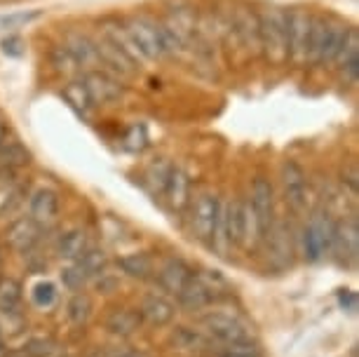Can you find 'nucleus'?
Returning <instances> with one entry per match:
<instances>
[{
    "mask_svg": "<svg viewBox=\"0 0 359 357\" xmlns=\"http://www.w3.org/2000/svg\"><path fill=\"white\" fill-rule=\"evenodd\" d=\"M259 52L273 66L289 62V10L268 5L259 12Z\"/></svg>",
    "mask_w": 359,
    "mask_h": 357,
    "instance_id": "nucleus-1",
    "label": "nucleus"
},
{
    "mask_svg": "<svg viewBox=\"0 0 359 357\" xmlns=\"http://www.w3.org/2000/svg\"><path fill=\"white\" fill-rule=\"evenodd\" d=\"M125 29L144 62H158V59L167 57L165 45H162L160 24H155L146 17H132L125 22Z\"/></svg>",
    "mask_w": 359,
    "mask_h": 357,
    "instance_id": "nucleus-2",
    "label": "nucleus"
},
{
    "mask_svg": "<svg viewBox=\"0 0 359 357\" xmlns=\"http://www.w3.org/2000/svg\"><path fill=\"white\" fill-rule=\"evenodd\" d=\"M191 207V231L200 242L212 245L216 221H219L221 212V200L216 193H200L198 198L188 202Z\"/></svg>",
    "mask_w": 359,
    "mask_h": 357,
    "instance_id": "nucleus-3",
    "label": "nucleus"
},
{
    "mask_svg": "<svg viewBox=\"0 0 359 357\" xmlns=\"http://www.w3.org/2000/svg\"><path fill=\"white\" fill-rule=\"evenodd\" d=\"M336 233V219L329 212H320L310 219V224L303 233V252H306L308 261H320L324 254L331 249Z\"/></svg>",
    "mask_w": 359,
    "mask_h": 357,
    "instance_id": "nucleus-4",
    "label": "nucleus"
},
{
    "mask_svg": "<svg viewBox=\"0 0 359 357\" xmlns=\"http://www.w3.org/2000/svg\"><path fill=\"white\" fill-rule=\"evenodd\" d=\"M249 207H252L254 221H256V233H259V240H266L270 228L275 226V188L266 177H256L252 184V200H249Z\"/></svg>",
    "mask_w": 359,
    "mask_h": 357,
    "instance_id": "nucleus-5",
    "label": "nucleus"
},
{
    "mask_svg": "<svg viewBox=\"0 0 359 357\" xmlns=\"http://www.w3.org/2000/svg\"><path fill=\"white\" fill-rule=\"evenodd\" d=\"M282 193L284 202L291 212L303 214L308 210V200H310V188H308V177L303 172V167L296 160H287L282 165Z\"/></svg>",
    "mask_w": 359,
    "mask_h": 357,
    "instance_id": "nucleus-6",
    "label": "nucleus"
},
{
    "mask_svg": "<svg viewBox=\"0 0 359 357\" xmlns=\"http://www.w3.org/2000/svg\"><path fill=\"white\" fill-rule=\"evenodd\" d=\"M202 332L216 346H235V343H247L249 332L240 320L226 313H212L202 320Z\"/></svg>",
    "mask_w": 359,
    "mask_h": 357,
    "instance_id": "nucleus-7",
    "label": "nucleus"
},
{
    "mask_svg": "<svg viewBox=\"0 0 359 357\" xmlns=\"http://www.w3.org/2000/svg\"><path fill=\"white\" fill-rule=\"evenodd\" d=\"M313 15L303 8L289 10V62L298 66L308 64V38Z\"/></svg>",
    "mask_w": 359,
    "mask_h": 357,
    "instance_id": "nucleus-8",
    "label": "nucleus"
},
{
    "mask_svg": "<svg viewBox=\"0 0 359 357\" xmlns=\"http://www.w3.org/2000/svg\"><path fill=\"white\" fill-rule=\"evenodd\" d=\"M83 85H85L87 94H90L94 106L115 104V101H120L125 94V85L108 71H87Z\"/></svg>",
    "mask_w": 359,
    "mask_h": 357,
    "instance_id": "nucleus-9",
    "label": "nucleus"
},
{
    "mask_svg": "<svg viewBox=\"0 0 359 357\" xmlns=\"http://www.w3.org/2000/svg\"><path fill=\"white\" fill-rule=\"evenodd\" d=\"M343 264L348 261H355L359 254V224L355 217L336 221V233H334V242H331V249Z\"/></svg>",
    "mask_w": 359,
    "mask_h": 357,
    "instance_id": "nucleus-10",
    "label": "nucleus"
},
{
    "mask_svg": "<svg viewBox=\"0 0 359 357\" xmlns=\"http://www.w3.org/2000/svg\"><path fill=\"white\" fill-rule=\"evenodd\" d=\"M94 47H97L99 64H104L111 73H118V76H132V73L139 69L123 50H118V47L104 36V33H101V38L94 40Z\"/></svg>",
    "mask_w": 359,
    "mask_h": 357,
    "instance_id": "nucleus-11",
    "label": "nucleus"
},
{
    "mask_svg": "<svg viewBox=\"0 0 359 357\" xmlns=\"http://www.w3.org/2000/svg\"><path fill=\"white\" fill-rule=\"evenodd\" d=\"M29 217L38 226H50L59 217V195L52 188H38L29 200Z\"/></svg>",
    "mask_w": 359,
    "mask_h": 357,
    "instance_id": "nucleus-12",
    "label": "nucleus"
},
{
    "mask_svg": "<svg viewBox=\"0 0 359 357\" xmlns=\"http://www.w3.org/2000/svg\"><path fill=\"white\" fill-rule=\"evenodd\" d=\"M162 195H165L167 205L172 207L174 212H184L188 207V202H191V177H188L181 167H172Z\"/></svg>",
    "mask_w": 359,
    "mask_h": 357,
    "instance_id": "nucleus-13",
    "label": "nucleus"
},
{
    "mask_svg": "<svg viewBox=\"0 0 359 357\" xmlns=\"http://www.w3.org/2000/svg\"><path fill=\"white\" fill-rule=\"evenodd\" d=\"M193 271H191V266L184 264L181 259H169L165 266L160 268V273H158V282H160V287L165 289L167 294H179L181 289H184L188 282L193 280Z\"/></svg>",
    "mask_w": 359,
    "mask_h": 357,
    "instance_id": "nucleus-14",
    "label": "nucleus"
},
{
    "mask_svg": "<svg viewBox=\"0 0 359 357\" xmlns=\"http://www.w3.org/2000/svg\"><path fill=\"white\" fill-rule=\"evenodd\" d=\"M38 238H40V226L31 217L12 221L8 228V235H5L8 245L12 249H17V252H31Z\"/></svg>",
    "mask_w": 359,
    "mask_h": 357,
    "instance_id": "nucleus-15",
    "label": "nucleus"
},
{
    "mask_svg": "<svg viewBox=\"0 0 359 357\" xmlns=\"http://www.w3.org/2000/svg\"><path fill=\"white\" fill-rule=\"evenodd\" d=\"M139 315H141V320H146L148 325H153V327H167L169 322L174 320L176 308L172 301L165 299V296L148 294L144 303H141Z\"/></svg>",
    "mask_w": 359,
    "mask_h": 357,
    "instance_id": "nucleus-16",
    "label": "nucleus"
},
{
    "mask_svg": "<svg viewBox=\"0 0 359 357\" xmlns=\"http://www.w3.org/2000/svg\"><path fill=\"white\" fill-rule=\"evenodd\" d=\"M348 26L341 22H327V31H324V40L320 47V57H317V64L327 66V64H336L338 55H341V47L348 38Z\"/></svg>",
    "mask_w": 359,
    "mask_h": 357,
    "instance_id": "nucleus-17",
    "label": "nucleus"
},
{
    "mask_svg": "<svg viewBox=\"0 0 359 357\" xmlns=\"http://www.w3.org/2000/svg\"><path fill=\"white\" fill-rule=\"evenodd\" d=\"M336 64L341 66L345 83H357V76H359V33H357V29L348 31V38H345V43L341 47V55H338Z\"/></svg>",
    "mask_w": 359,
    "mask_h": 357,
    "instance_id": "nucleus-18",
    "label": "nucleus"
},
{
    "mask_svg": "<svg viewBox=\"0 0 359 357\" xmlns=\"http://www.w3.org/2000/svg\"><path fill=\"white\" fill-rule=\"evenodd\" d=\"M176 301H179V306L184 308V311L188 313H198L202 311V308H207L209 303L214 301V294L209 292V289L202 285V282L195 278L193 275V280L188 282V285L181 289L179 294H176Z\"/></svg>",
    "mask_w": 359,
    "mask_h": 357,
    "instance_id": "nucleus-19",
    "label": "nucleus"
},
{
    "mask_svg": "<svg viewBox=\"0 0 359 357\" xmlns=\"http://www.w3.org/2000/svg\"><path fill=\"white\" fill-rule=\"evenodd\" d=\"M90 247V235L83 228H71L57 240V254L66 261H78Z\"/></svg>",
    "mask_w": 359,
    "mask_h": 357,
    "instance_id": "nucleus-20",
    "label": "nucleus"
},
{
    "mask_svg": "<svg viewBox=\"0 0 359 357\" xmlns=\"http://www.w3.org/2000/svg\"><path fill=\"white\" fill-rule=\"evenodd\" d=\"M64 47L73 55V59H76V64L80 66V69H92V66L99 64L94 40L83 36V33H71V36H66Z\"/></svg>",
    "mask_w": 359,
    "mask_h": 357,
    "instance_id": "nucleus-21",
    "label": "nucleus"
},
{
    "mask_svg": "<svg viewBox=\"0 0 359 357\" xmlns=\"http://www.w3.org/2000/svg\"><path fill=\"white\" fill-rule=\"evenodd\" d=\"M141 315L132 308H120V311H113L106 318V329L113 336H132L137 329L141 327Z\"/></svg>",
    "mask_w": 359,
    "mask_h": 357,
    "instance_id": "nucleus-22",
    "label": "nucleus"
},
{
    "mask_svg": "<svg viewBox=\"0 0 359 357\" xmlns=\"http://www.w3.org/2000/svg\"><path fill=\"white\" fill-rule=\"evenodd\" d=\"M118 266L123 268L125 275H130V278H134V280H146L153 275V259L148 257V254H141V252L120 257Z\"/></svg>",
    "mask_w": 359,
    "mask_h": 357,
    "instance_id": "nucleus-23",
    "label": "nucleus"
},
{
    "mask_svg": "<svg viewBox=\"0 0 359 357\" xmlns=\"http://www.w3.org/2000/svg\"><path fill=\"white\" fill-rule=\"evenodd\" d=\"M172 343L179 350H207L212 348L214 343L207 339L205 332H198L193 327H179L172 334Z\"/></svg>",
    "mask_w": 359,
    "mask_h": 357,
    "instance_id": "nucleus-24",
    "label": "nucleus"
},
{
    "mask_svg": "<svg viewBox=\"0 0 359 357\" xmlns=\"http://www.w3.org/2000/svg\"><path fill=\"white\" fill-rule=\"evenodd\" d=\"M31 163V153L19 144L17 139H8L0 146V167L3 170H17Z\"/></svg>",
    "mask_w": 359,
    "mask_h": 357,
    "instance_id": "nucleus-25",
    "label": "nucleus"
},
{
    "mask_svg": "<svg viewBox=\"0 0 359 357\" xmlns=\"http://www.w3.org/2000/svg\"><path fill=\"white\" fill-rule=\"evenodd\" d=\"M22 303V285L15 278H0V313L15 315Z\"/></svg>",
    "mask_w": 359,
    "mask_h": 357,
    "instance_id": "nucleus-26",
    "label": "nucleus"
},
{
    "mask_svg": "<svg viewBox=\"0 0 359 357\" xmlns=\"http://www.w3.org/2000/svg\"><path fill=\"white\" fill-rule=\"evenodd\" d=\"M106 264H108L106 254L101 252V249H94V247L87 249L83 257H80V259L76 261V266L80 268V273H83L87 280L104 275V273H106Z\"/></svg>",
    "mask_w": 359,
    "mask_h": 357,
    "instance_id": "nucleus-27",
    "label": "nucleus"
},
{
    "mask_svg": "<svg viewBox=\"0 0 359 357\" xmlns=\"http://www.w3.org/2000/svg\"><path fill=\"white\" fill-rule=\"evenodd\" d=\"M66 315H69V320L73 322V325H85L92 315L90 296L83 294V292L73 294V299L69 301V306H66Z\"/></svg>",
    "mask_w": 359,
    "mask_h": 357,
    "instance_id": "nucleus-28",
    "label": "nucleus"
},
{
    "mask_svg": "<svg viewBox=\"0 0 359 357\" xmlns=\"http://www.w3.org/2000/svg\"><path fill=\"white\" fill-rule=\"evenodd\" d=\"M36 19H40L38 10L29 12H10V15H0V33H15L17 29L33 24Z\"/></svg>",
    "mask_w": 359,
    "mask_h": 357,
    "instance_id": "nucleus-29",
    "label": "nucleus"
},
{
    "mask_svg": "<svg viewBox=\"0 0 359 357\" xmlns=\"http://www.w3.org/2000/svg\"><path fill=\"white\" fill-rule=\"evenodd\" d=\"M64 97L66 101L73 106L76 111L80 113H90L94 109V104H92V99H90V94H87L85 90V85L83 83H69L64 87Z\"/></svg>",
    "mask_w": 359,
    "mask_h": 357,
    "instance_id": "nucleus-30",
    "label": "nucleus"
},
{
    "mask_svg": "<svg viewBox=\"0 0 359 357\" xmlns=\"http://www.w3.org/2000/svg\"><path fill=\"white\" fill-rule=\"evenodd\" d=\"M172 167H174V165H169L167 160H155V163H153L151 167H148L146 181H148V186L153 188V193H162V191H165Z\"/></svg>",
    "mask_w": 359,
    "mask_h": 357,
    "instance_id": "nucleus-31",
    "label": "nucleus"
},
{
    "mask_svg": "<svg viewBox=\"0 0 359 357\" xmlns=\"http://www.w3.org/2000/svg\"><path fill=\"white\" fill-rule=\"evenodd\" d=\"M123 146L127 148V151L132 153H141L144 148L148 146V132L144 125H132L130 130L125 132V139H123Z\"/></svg>",
    "mask_w": 359,
    "mask_h": 357,
    "instance_id": "nucleus-32",
    "label": "nucleus"
},
{
    "mask_svg": "<svg viewBox=\"0 0 359 357\" xmlns=\"http://www.w3.org/2000/svg\"><path fill=\"white\" fill-rule=\"evenodd\" d=\"M31 299L38 308H52L54 301H57V287L52 282H38L31 292Z\"/></svg>",
    "mask_w": 359,
    "mask_h": 357,
    "instance_id": "nucleus-33",
    "label": "nucleus"
},
{
    "mask_svg": "<svg viewBox=\"0 0 359 357\" xmlns=\"http://www.w3.org/2000/svg\"><path fill=\"white\" fill-rule=\"evenodd\" d=\"M212 357H263L261 350L252 346V341L247 343H235V346H221Z\"/></svg>",
    "mask_w": 359,
    "mask_h": 357,
    "instance_id": "nucleus-34",
    "label": "nucleus"
},
{
    "mask_svg": "<svg viewBox=\"0 0 359 357\" xmlns=\"http://www.w3.org/2000/svg\"><path fill=\"white\" fill-rule=\"evenodd\" d=\"M52 64H54V69L62 71V73H76L80 69V66L76 64V59H73V55L66 50L64 45H59L52 50Z\"/></svg>",
    "mask_w": 359,
    "mask_h": 357,
    "instance_id": "nucleus-35",
    "label": "nucleus"
},
{
    "mask_svg": "<svg viewBox=\"0 0 359 357\" xmlns=\"http://www.w3.org/2000/svg\"><path fill=\"white\" fill-rule=\"evenodd\" d=\"M54 348H57V343L52 339H31L26 343L24 355L26 357H50L54 353Z\"/></svg>",
    "mask_w": 359,
    "mask_h": 357,
    "instance_id": "nucleus-36",
    "label": "nucleus"
},
{
    "mask_svg": "<svg viewBox=\"0 0 359 357\" xmlns=\"http://www.w3.org/2000/svg\"><path fill=\"white\" fill-rule=\"evenodd\" d=\"M62 282H64V287L69 289V292L78 294V292H83L87 278H85L83 273H80L78 266H71V268H64V271H62Z\"/></svg>",
    "mask_w": 359,
    "mask_h": 357,
    "instance_id": "nucleus-37",
    "label": "nucleus"
},
{
    "mask_svg": "<svg viewBox=\"0 0 359 357\" xmlns=\"http://www.w3.org/2000/svg\"><path fill=\"white\" fill-rule=\"evenodd\" d=\"M0 47H3V52L8 57H22L26 52V45L24 40L17 36V33H10L8 38H3V43H0Z\"/></svg>",
    "mask_w": 359,
    "mask_h": 357,
    "instance_id": "nucleus-38",
    "label": "nucleus"
},
{
    "mask_svg": "<svg viewBox=\"0 0 359 357\" xmlns=\"http://www.w3.org/2000/svg\"><path fill=\"white\" fill-rule=\"evenodd\" d=\"M338 303H341V308H345V311L355 313L357 311V294L350 292V289H343V292L338 294Z\"/></svg>",
    "mask_w": 359,
    "mask_h": 357,
    "instance_id": "nucleus-39",
    "label": "nucleus"
},
{
    "mask_svg": "<svg viewBox=\"0 0 359 357\" xmlns=\"http://www.w3.org/2000/svg\"><path fill=\"white\" fill-rule=\"evenodd\" d=\"M343 184H348V186H350V193H352V195H357L359 181H357V170H355V167H350V172H348V174L343 172Z\"/></svg>",
    "mask_w": 359,
    "mask_h": 357,
    "instance_id": "nucleus-40",
    "label": "nucleus"
},
{
    "mask_svg": "<svg viewBox=\"0 0 359 357\" xmlns=\"http://www.w3.org/2000/svg\"><path fill=\"white\" fill-rule=\"evenodd\" d=\"M99 282H97V287L101 289V292H104V294H111L113 292V289H115V280H111V278H106V273L104 275H99Z\"/></svg>",
    "mask_w": 359,
    "mask_h": 357,
    "instance_id": "nucleus-41",
    "label": "nucleus"
},
{
    "mask_svg": "<svg viewBox=\"0 0 359 357\" xmlns=\"http://www.w3.org/2000/svg\"><path fill=\"white\" fill-rule=\"evenodd\" d=\"M111 357H146V355L137 353V350H132V348H123V350H115Z\"/></svg>",
    "mask_w": 359,
    "mask_h": 357,
    "instance_id": "nucleus-42",
    "label": "nucleus"
},
{
    "mask_svg": "<svg viewBox=\"0 0 359 357\" xmlns=\"http://www.w3.org/2000/svg\"><path fill=\"white\" fill-rule=\"evenodd\" d=\"M8 134H10V130H8V120L0 116V146H3L5 141H8Z\"/></svg>",
    "mask_w": 359,
    "mask_h": 357,
    "instance_id": "nucleus-43",
    "label": "nucleus"
},
{
    "mask_svg": "<svg viewBox=\"0 0 359 357\" xmlns=\"http://www.w3.org/2000/svg\"><path fill=\"white\" fill-rule=\"evenodd\" d=\"M0 357H8V348H5L3 339H0Z\"/></svg>",
    "mask_w": 359,
    "mask_h": 357,
    "instance_id": "nucleus-44",
    "label": "nucleus"
}]
</instances>
